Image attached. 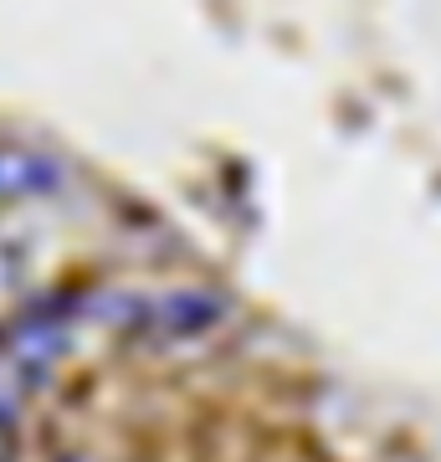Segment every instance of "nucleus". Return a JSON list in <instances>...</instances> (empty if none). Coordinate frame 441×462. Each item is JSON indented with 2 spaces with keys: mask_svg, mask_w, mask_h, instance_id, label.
<instances>
[{
  "mask_svg": "<svg viewBox=\"0 0 441 462\" xmlns=\"http://www.w3.org/2000/svg\"><path fill=\"white\" fill-rule=\"evenodd\" d=\"M62 180L51 160L32 154V149H0V196L5 200H26V196H41L51 185Z\"/></svg>",
  "mask_w": 441,
  "mask_h": 462,
  "instance_id": "3",
  "label": "nucleus"
},
{
  "mask_svg": "<svg viewBox=\"0 0 441 462\" xmlns=\"http://www.w3.org/2000/svg\"><path fill=\"white\" fill-rule=\"evenodd\" d=\"M21 278H26V257H21L16 242L0 236V319H5V309H11V298L21 293ZM0 329H5V324H0Z\"/></svg>",
  "mask_w": 441,
  "mask_h": 462,
  "instance_id": "4",
  "label": "nucleus"
},
{
  "mask_svg": "<svg viewBox=\"0 0 441 462\" xmlns=\"http://www.w3.org/2000/svg\"><path fill=\"white\" fill-rule=\"evenodd\" d=\"M226 319V298L206 288H175L154 298H124V329L149 339V345H196Z\"/></svg>",
  "mask_w": 441,
  "mask_h": 462,
  "instance_id": "2",
  "label": "nucleus"
},
{
  "mask_svg": "<svg viewBox=\"0 0 441 462\" xmlns=\"http://www.w3.org/2000/svg\"><path fill=\"white\" fill-rule=\"evenodd\" d=\"M108 298H51L0 329V396L16 406L72 355L82 329L103 319Z\"/></svg>",
  "mask_w": 441,
  "mask_h": 462,
  "instance_id": "1",
  "label": "nucleus"
},
{
  "mask_svg": "<svg viewBox=\"0 0 441 462\" xmlns=\"http://www.w3.org/2000/svg\"><path fill=\"white\" fill-rule=\"evenodd\" d=\"M11 452H16V406L0 396V462H11Z\"/></svg>",
  "mask_w": 441,
  "mask_h": 462,
  "instance_id": "5",
  "label": "nucleus"
}]
</instances>
